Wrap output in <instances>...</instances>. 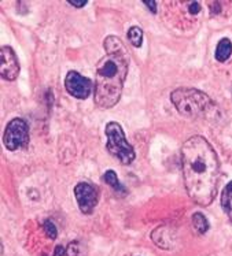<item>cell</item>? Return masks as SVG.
Wrapping results in <instances>:
<instances>
[{
    "label": "cell",
    "instance_id": "1",
    "mask_svg": "<svg viewBox=\"0 0 232 256\" xmlns=\"http://www.w3.org/2000/svg\"><path fill=\"white\" fill-rule=\"evenodd\" d=\"M181 168L187 194L199 206L214 200L220 178V162L211 144L202 136H192L181 146Z\"/></svg>",
    "mask_w": 232,
    "mask_h": 256
},
{
    "label": "cell",
    "instance_id": "2",
    "mask_svg": "<svg viewBox=\"0 0 232 256\" xmlns=\"http://www.w3.org/2000/svg\"><path fill=\"white\" fill-rule=\"evenodd\" d=\"M106 55L96 66L94 102L99 108H111L120 102L124 81L129 68V55L124 42L116 36L103 42Z\"/></svg>",
    "mask_w": 232,
    "mask_h": 256
},
{
    "label": "cell",
    "instance_id": "3",
    "mask_svg": "<svg viewBox=\"0 0 232 256\" xmlns=\"http://www.w3.org/2000/svg\"><path fill=\"white\" fill-rule=\"evenodd\" d=\"M170 100L176 110L188 118H206L214 108L210 98L199 89H176L170 94Z\"/></svg>",
    "mask_w": 232,
    "mask_h": 256
},
{
    "label": "cell",
    "instance_id": "4",
    "mask_svg": "<svg viewBox=\"0 0 232 256\" xmlns=\"http://www.w3.org/2000/svg\"><path fill=\"white\" fill-rule=\"evenodd\" d=\"M107 144L106 148L111 156L116 158L122 164H131L135 160V150L127 142L124 130L118 122H109L105 129Z\"/></svg>",
    "mask_w": 232,
    "mask_h": 256
},
{
    "label": "cell",
    "instance_id": "5",
    "mask_svg": "<svg viewBox=\"0 0 232 256\" xmlns=\"http://www.w3.org/2000/svg\"><path fill=\"white\" fill-rule=\"evenodd\" d=\"M3 142L9 151H17L29 144V126L21 118H14L7 124Z\"/></svg>",
    "mask_w": 232,
    "mask_h": 256
},
{
    "label": "cell",
    "instance_id": "6",
    "mask_svg": "<svg viewBox=\"0 0 232 256\" xmlns=\"http://www.w3.org/2000/svg\"><path fill=\"white\" fill-rule=\"evenodd\" d=\"M74 196L81 212L87 215L92 214L99 200L98 189L90 182H79L74 186Z\"/></svg>",
    "mask_w": 232,
    "mask_h": 256
},
{
    "label": "cell",
    "instance_id": "7",
    "mask_svg": "<svg viewBox=\"0 0 232 256\" xmlns=\"http://www.w3.org/2000/svg\"><path fill=\"white\" fill-rule=\"evenodd\" d=\"M65 88L70 96H73L76 99L84 100L91 94L94 85L90 78L83 77L80 73L72 70V72H69L65 78Z\"/></svg>",
    "mask_w": 232,
    "mask_h": 256
},
{
    "label": "cell",
    "instance_id": "8",
    "mask_svg": "<svg viewBox=\"0 0 232 256\" xmlns=\"http://www.w3.org/2000/svg\"><path fill=\"white\" fill-rule=\"evenodd\" d=\"M20 62L13 48L3 46L0 48V76L6 81H14L20 74Z\"/></svg>",
    "mask_w": 232,
    "mask_h": 256
},
{
    "label": "cell",
    "instance_id": "9",
    "mask_svg": "<svg viewBox=\"0 0 232 256\" xmlns=\"http://www.w3.org/2000/svg\"><path fill=\"white\" fill-rule=\"evenodd\" d=\"M232 54V42L229 38L227 37H224L221 38L218 44H217L216 47V54H214V56L218 62H227L229 56H231Z\"/></svg>",
    "mask_w": 232,
    "mask_h": 256
},
{
    "label": "cell",
    "instance_id": "10",
    "mask_svg": "<svg viewBox=\"0 0 232 256\" xmlns=\"http://www.w3.org/2000/svg\"><path fill=\"white\" fill-rule=\"evenodd\" d=\"M221 207L232 225V181L225 185L221 194Z\"/></svg>",
    "mask_w": 232,
    "mask_h": 256
},
{
    "label": "cell",
    "instance_id": "11",
    "mask_svg": "<svg viewBox=\"0 0 232 256\" xmlns=\"http://www.w3.org/2000/svg\"><path fill=\"white\" fill-rule=\"evenodd\" d=\"M191 220H192V226H194V229L198 234H205L209 230V222L202 212H195Z\"/></svg>",
    "mask_w": 232,
    "mask_h": 256
},
{
    "label": "cell",
    "instance_id": "12",
    "mask_svg": "<svg viewBox=\"0 0 232 256\" xmlns=\"http://www.w3.org/2000/svg\"><path fill=\"white\" fill-rule=\"evenodd\" d=\"M103 181H105L107 185H110L111 188L117 190V192H125V188L122 186L120 181H118V177H117V174L114 170H107V172L103 174Z\"/></svg>",
    "mask_w": 232,
    "mask_h": 256
},
{
    "label": "cell",
    "instance_id": "13",
    "mask_svg": "<svg viewBox=\"0 0 232 256\" xmlns=\"http://www.w3.org/2000/svg\"><path fill=\"white\" fill-rule=\"evenodd\" d=\"M128 38L133 47L140 48L143 44V30L139 26H132L128 30Z\"/></svg>",
    "mask_w": 232,
    "mask_h": 256
},
{
    "label": "cell",
    "instance_id": "14",
    "mask_svg": "<svg viewBox=\"0 0 232 256\" xmlns=\"http://www.w3.org/2000/svg\"><path fill=\"white\" fill-rule=\"evenodd\" d=\"M43 228H44V232H46V234H47L48 238H51V240H55V238H57L58 230H57V226H55V224H54L53 220H46V222L43 224Z\"/></svg>",
    "mask_w": 232,
    "mask_h": 256
},
{
    "label": "cell",
    "instance_id": "15",
    "mask_svg": "<svg viewBox=\"0 0 232 256\" xmlns=\"http://www.w3.org/2000/svg\"><path fill=\"white\" fill-rule=\"evenodd\" d=\"M80 254V246L77 241H72L66 248V255L68 256H79Z\"/></svg>",
    "mask_w": 232,
    "mask_h": 256
},
{
    "label": "cell",
    "instance_id": "16",
    "mask_svg": "<svg viewBox=\"0 0 232 256\" xmlns=\"http://www.w3.org/2000/svg\"><path fill=\"white\" fill-rule=\"evenodd\" d=\"M143 3L147 6L148 10L153 11V14L157 12V2H154V0H151V2H150V0H143Z\"/></svg>",
    "mask_w": 232,
    "mask_h": 256
},
{
    "label": "cell",
    "instance_id": "17",
    "mask_svg": "<svg viewBox=\"0 0 232 256\" xmlns=\"http://www.w3.org/2000/svg\"><path fill=\"white\" fill-rule=\"evenodd\" d=\"M199 11H200V4L198 3V2H192V3H190V12L192 14V16L198 14Z\"/></svg>",
    "mask_w": 232,
    "mask_h": 256
},
{
    "label": "cell",
    "instance_id": "18",
    "mask_svg": "<svg viewBox=\"0 0 232 256\" xmlns=\"http://www.w3.org/2000/svg\"><path fill=\"white\" fill-rule=\"evenodd\" d=\"M66 255V248L64 246H57L55 251H54V256H64Z\"/></svg>",
    "mask_w": 232,
    "mask_h": 256
},
{
    "label": "cell",
    "instance_id": "19",
    "mask_svg": "<svg viewBox=\"0 0 232 256\" xmlns=\"http://www.w3.org/2000/svg\"><path fill=\"white\" fill-rule=\"evenodd\" d=\"M88 2L87 0H69V4H72L73 7H84Z\"/></svg>",
    "mask_w": 232,
    "mask_h": 256
},
{
    "label": "cell",
    "instance_id": "20",
    "mask_svg": "<svg viewBox=\"0 0 232 256\" xmlns=\"http://www.w3.org/2000/svg\"><path fill=\"white\" fill-rule=\"evenodd\" d=\"M44 256H47V255H44Z\"/></svg>",
    "mask_w": 232,
    "mask_h": 256
}]
</instances>
